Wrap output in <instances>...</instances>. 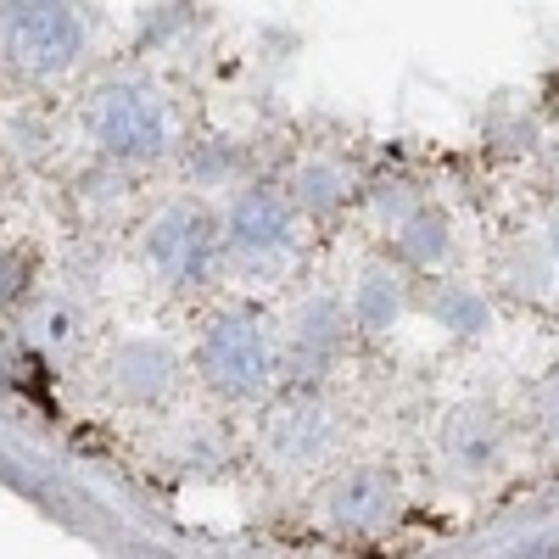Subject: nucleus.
<instances>
[{"mask_svg": "<svg viewBox=\"0 0 559 559\" xmlns=\"http://www.w3.org/2000/svg\"><path fill=\"white\" fill-rule=\"evenodd\" d=\"M0 28L12 62L28 73H62L84 51V23L68 0H7Z\"/></svg>", "mask_w": 559, "mask_h": 559, "instance_id": "obj_1", "label": "nucleus"}, {"mask_svg": "<svg viewBox=\"0 0 559 559\" xmlns=\"http://www.w3.org/2000/svg\"><path fill=\"white\" fill-rule=\"evenodd\" d=\"M96 140L112 152V157H157L163 140H168V123H163V107L146 96L140 84H107L96 96Z\"/></svg>", "mask_w": 559, "mask_h": 559, "instance_id": "obj_2", "label": "nucleus"}, {"mask_svg": "<svg viewBox=\"0 0 559 559\" xmlns=\"http://www.w3.org/2000/svg\"><path fill=\"white\" fill-rule=\"evenodd\" d=\"M213 247H218V229L197 207H168L146 229V252H152L157 274H168V280H202L213 263Z\"/></svg>", "mask_w": 559, "mask_h": 559, "instance_id": "obj_3", "label": "nucleus"}, {"mask_svg": "<svg viewBox=\"0 0 559 559\" xmlns=\"http://www.w3.org/2000/svg\"><path fill=\"white\" fill-rule=\"evenodd\" d=\"M202 358H207V376L236 397H247L269 381V342L252 319H218Z\"/></svg>", "mask_w": 559, "mask_h": 559, "instance_id": "obj_4", "label": "nucleus"}, {"mask_svg": "<svg viewBox=\"0 0 559 559\" xmlns=\"http://www.w3.org/2000/svg\"><path fill=\"white\" fill-rule=\"evenodd\" d=\"M286 236H292V207L274 191H252L229 213V241L241 252H274V247H286Z\"/></svg>", "mask_w": 559, "mask_h": 559, "instance_id": "obj_5", "label": "nucleus"}, {"mask_svg": "<svg viewBox=\"0 0 559 559\" xmlns=\"http://www.w3.org/2000/svg\"><path fill=\"white\" fill-rule=\"evenodd\" d=\"M112 386L123 397H157L174 386V358L157 342H123L112 358Z\"/></svg>", "mask_w": 559, "mask_h": 559, "instance_id": "obj_6", "label": "nucleus"}, {"mask_svg": "<svg viewBox=\"0 0 559 559\" xmlns=\"http://www.w3.org/2000/svg\"><path fill=\"white\" fill-rule=\"evenodd\" d=\"M386 503H392V492H386L381 476H353V481L336 487V515L342 521H376Z\"/></svg>", "mask_w": 559, "mask_h": 559, "instance_id": "obj_7", "label": "nucleus"}, {"mask_svg": "<svg viewBox=\"0 0 559 559\" xmlns=\"http://www.w3.org/2000/svg\"><path fill=\"white\" fill-rule=\"evenodd\" d=\"M392 313H397L392 280H386V274H369V280H364V292H358V324L381 331V324H392Z\"/></svg>", "mask_w": 559, "mask_h": 559, "instance_id": "obj_8", "label": "nucleus"}, {"mask_svg": "<svg viewBox=\"0 0 559 559\" xmlns=\"http://www.w3.org/2000/svg\"><path fill=\"white\" fill-rule=\"evenodd\" d=\"M403 252L419 258V263H426L431 252H442V224H414V229H408V241H403Z\"/></svg>", "mask_w": 559, "mask_h": 559, "instance_id": "obj_9", "label": "nucleus"}, {"mask_svg": "<svg viewBox=\"0 0 559 559\" xmlns=\"http://www.w3.org/2000/svg\"><path fill=\"white\" fill-rule=\"evenodd\" d=\"M442 313H448V319L459 324V331H476V324L487 319V313H481V302H471V297H459V292H453V297H442Z\"/></svg>", "mask_w": 559, "mask_h": 559, "instance_id": "obj_10", "label": "nucleus"}, {"mask_svg": "<svg viewBox=\"0 0 559 559\" xmlns=\"http://www.w3.org/2000/svg\"><path fill=\"white\" fill-rule=\"evenodd\" d=\"M45 336H51V342H68V336H73V324H68V313H62V308L45 313Z\"/></svg>", "mask_w": 559, "mask_h": 559, "instance_id": "obj_11", "label": "nucleus"}]
</instances>
